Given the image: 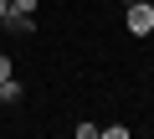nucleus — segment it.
I'll return each mask as SVG.
<instances>
[{"mask_svg":"<svg viewBox=\"0 0 154 139\" xmlns=\"http://www.w3.org/2000/svg\"><path fill=\"white\" fill-rule=\"evenodd\" d=\"M123 31L128 36H154V5H149V0H134V5H123Z\"/></svg>","mask_w":154,"mask_h":139,"instance_id":"nucleus-1","label":"nucleus"},{"mask_svg":"<svg viewBox=\"0 0 154 139\" xmlns=\"http://www.w3.org/2000/svg\"><path fill=\"white\" fill-rule=\"evenodd\" d=\"M5 31H16V36H36V16L31 11H5V21H0Z\"/></svg>","mask_w":154,"mask_h":139,"instance_id":"nucleus-2","label":"nucleus"},{"mask_svg":"<svg viewBox=\"0 0 154 139\" xmlns=\"http://www.w3.org/2000/svg\"><path fill=\"white\" fill-rule=\"evenodd\" d=\"M98 134H103V139H134L128 124H98Z\"/></svg>","mask_w":154,"mask_h":139,"instance_id":"nucleus-3","label":"nucleus"},{"mask_svg":"<svg viewBox=\"0 0 154 139\" xmlns=\"http://www.w3.org/2000/svg\"><path fill=\"white\" fill-rule=\"evenodd\" d=\"M0 103H21V83H16V77L0 83Z\"/></svg>","mask_w":154,"mask_h":139,"instance_id":"nucleus-4","label":"nucleus"},{"mask_svg":"<svg viewBox=\"0 0 154 139\" xmlns=\"http://www.w3.org/2000/svg\"><path fill=\"white\" fill-rule=\"evenodd\" d=\"M5 77H16V62H11V52H0V83Z\"/></svg>","mask_w":154,"mask_h":139,"instance_id":"nucleus-5","label":"nucleus"},{"mask_svg":"<svg viewBox=\"0 0 154 139\" xmlns=\"http://www.w3.org/2000/svg\"><path fill=\"white\" fill-rule=\"evenodd\" d=\"M5 5H11V11H31V16H36V5H41V0H5Z\"/></svg>","mask_w":154,"mask_h":139,"instance_id":"nucleus-6","label":"nucleus"},{"mask_svg":"<svg viewBox=\"0 0 154 139\" xmlns=\"http://www.w3.org/2000/svg\"><path fill=\"white\" fill-rule=\"evenodd\" d=\"M5 11H11V5H5V0H0V21H5Z\"/></svg>","mask_w":154,"mask_h":139,"instance_id":"nucleus-7","label":"nucleus"},{"mask_svg":"<svg viewBox=\"0 0 154 139\" xmlns=\"http://www.w3.org/2000/svg\"><path fill=\"white\" fill-rule=\"evenodd\" d=\"M123 5H134V0H123Z\"/></svg>","mask_w":154,"mask_h":139,"instance_id":"nucleus-8","label":"nucleus"},{"mask_svg":"<svg viewBox=\"0 0 154 139\" xmlns=\"http://www.w3.org/2000/svg\"><path fill=\"white\" fill-rule=\"evenodd\" d=\"M149 5H154V0H149Z\"/></svg>","mask_w":154,"mask_h":139,"instance_id":"nucleus-9","label":"nucleus"}]
</instances>
